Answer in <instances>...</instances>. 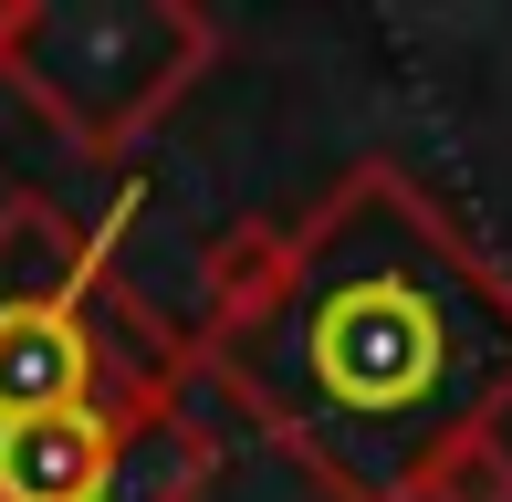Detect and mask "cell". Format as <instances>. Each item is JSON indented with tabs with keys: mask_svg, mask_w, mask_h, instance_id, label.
I'll return each instance as SVG.
<instances>
[{
	"mask_svg": "<svg viewBox=\"0 0 512 502\" xmlns=\"http://www.w3.org/2000/svg\"><path fill=\"white\" fill-rule=\"evenodd\" d=\"M209 21L199 11H147V0H84V11H0V74L53 105L84 147H115L199 74Z\"/></svg>",
	"mask_w": 512,
	"mask_h": 502,
	"instance_id": "3957f363",
	"label": "cell"
},
{
	"mask_svg": "<svg viewBox=\"0 0 512 502\" xmlns=\"http://www.w3.org/2000/svg\"><path fill=\"white\" fill-rule=\"evenodd\" d=\"M418 502H512V440H502V419L439 450V461L418 471Z\"/></svg>",
	"mask_w": 512,
	"mask_h": 502,
	"instance_id": "5b68a950",
	"label": "cell"
},
{
	"mask_svg": "<svg viewBox=\"0 0 512 502\" xmlns=\"http://www.w3.org/2000/svg\"><path fill=\"white\" fill-rule=\"evenodd\" d=\"M95 398L147 408L157 367L95 304V251L42 199H11L0 210V429L63 419V408H95Z\"/></svg>",
	"mask_w": 512,
	"mask_h": 502,
	"instance_id": "7a4b0ae2",
	"label": "cell"
},
{
	"mask_svg": "<svg viewBox=\"0 0 512 502\" xmlns=\"http://www.w3.org/2000/svg\"><path fill=\"white\" fill-rule=\"evenodd\" d=\"M220 356L345 502H418V471L512 398V293L408 178L366 168L283 241L272 304Z\"/></svg>",
	"mask_w": 512,
	"mask_h": 502,
	"instance_id": "6da1fadb",
	"label": "cell"
},
{
	"mask_svg": "<svg viewBox=\"0 0 512 502\" xmlns=\"http://www.w3.org/2000/svg\"><path fill=\"white\" fill-rule=\"evenodd\" d=\"M209 471V440L168 398L63 408V419L0 429V502H178Z\"/></svg>",
	"mask_w": 512,
	"mask_h": 502,
	"instance_id": "277c9868",
	"label": "cell"
}]
</instances>
